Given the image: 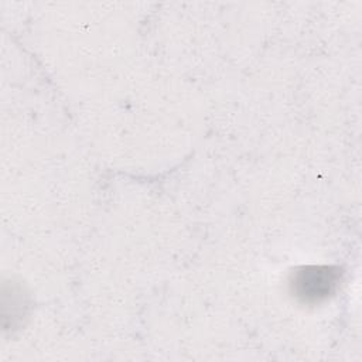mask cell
Wrapping results in <instances>:
<instances>
[{
    "instance_id": "6da1fadb",
    "label": "cell",
    "mask_w": 362,
    "mask_h": 362,
    "mask_svg": "<svg viewBox=\"0 0 362 362\" xmlns=\"http://www.w3.org/2000/svg\"><path fill=\"white\" fill-rule=\"evenodd\" d=\"M297 296L305 301H318L329 296L337 284V274L328 267H304L293 281Z\"/></svg>"
}]
</instances>
